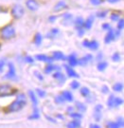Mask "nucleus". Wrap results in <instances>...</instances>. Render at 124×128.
I'll list each match as a JSON object with an SVG mask.
<instances>
[{
	"mask_svg": "<svg viewBox=\"0 0 124 128\" xmlns=\"http://www.w3.org/2000/svg\"><path fill=\"white\" fill-rule=\"evenodd\" d=\"M25 61H26L28 64H33V63H34V59L32 58L31 56H29V55H27V56L25 57Z\"/></svg>",
	"mask_w": 124,
	"mask_h": 128,
	"instance_id": "42",
	"label": "nucleus"
},
{
	"mask_svg": "<svg viewBox=\"0 0 124 128\" xmlns=\"http://www.w3.org/2000/svg\"><path fill=\"white\" fill-rule=\"evenodd\" d=\"M113 90L115 92H121L123 90V84L121 82H117L113 86Z\"/></svg>",
	"mask_w": 124,
	"mask_h": 128,
	"instance_id": "28",
	"label": "nucleus"
},
{
	"mask_svg": "<svg viewBox=\"0 0 124 128\" xmlns=\"http://www.w3.org/2000/svg\"><path fill=\"white\" fill-rule=\"evenodd\" d=\"M46 120H49V122H53V124H55V122H56V120L52 119L51 117H48V116H46Z\"/></svg>",
	"mask_w": 124,
	"mask_h": 128,
	"instance_id": "53",
	"label": "nucleus"
},
{
	"mask_svg": "<svg viewBox=\"0 0 124 128\" xmlns=\"http://www.w3.org/2000/svg\"><path fill=\"white\" fill-rule=\"evenodd\" d=\"M67 127H81V122H80V120H75L74 119V120H72L71 122H69L67 125H66Z\"/></svg>",
	"mask_w": 124,
	"mask_h": 128,
	"instance_id": "26",
	"label": "nucleus"
},
{
	"mask_svg": "<svg viewBox=\"0 0 124 128\" xmlns=\"http://www.w3.org/2000/svg\"><path fill=\"white\" fill-rule=\"evenodd\" d=\"M53 78L54 79H56L57 81H59L60 82V84H64V82H65V76H64V74L61 72L60 70H58V71H56L55 73L53 74Z\"/></svg>",
	"mask_w": 124,
	"mask_h": 128,
	"instance_id": "15",
	"label": "nucleus"
},
{
	"mask_svg": "<svg viewBox=\"0 0 124 128\" xmlns=\"http://www.w3.org/2000/svg\"><path fill=\"white\" fill-rule=\"evenodd\" d=\"M42 41H43V36H42V34L39 33V32H37L36 34H35V36H34V44H35L36 46H40L42 44Z\"/></svg>",
	"mask_w": 124,
	"mask_h": 128,
	"instance_id": "24",
	"label": "nucleus"
},
{
	"mask_svg": "<svg viewBox=\"0 0 124 128\" xmlns=\"http://www.w3.org/2000/svg\"><path fill=\"white\" fill-rule=\"evenodd\" d=\"M0 32H1V37L3 39H6V40H9V39L13 38V37H15V34H16L15 30L11 25H8V26L4 27Z\"/></svg>",
	"mask_w": 124,
	"mask_h": 128,
	"instance_id": "2",
	"label": "nucleus"
},
{
	"mask_svg": "<svg viewBox=\"0 0 124 128\" xmlns=\"http://www.w3.org/2000/svg\"><path fill=\"white\" fill-rule=\"evenodd\" d=\"M64 68L66 69V73L68 75V77L70 78H79V74L72 68V66H67V64H65L64 66Z\"/></svg>",
	"mask_w": 124,
	"mask_h": 128,
	"instance_id": "12",
	"label": "nucleus"
},
{
	"mask_svg": "<svg viewBox=\"0 0 124 128\" xmlns=\"http://www.w3.org/2000/svg\"><path fill=\"white\" fill-rule=\"evenodd\" d=\"M62 96L64 97V101H66V102H73V100H74L72 93H71V92H69V91L62 92Z\"/></svg>",
	"mask_w": 124,
	"mask_h": 128,
	"instance_id": "19",
	"label": "nucleus"
},
{
	"mask_svg": "<svg viewBox=\"0 0 124 128\" xmlns=\"http://www.w3.org/2000/svg\"><path fill=\"white\" fill-rule=\"evenodd\" d=\"M110 18L112 21H115V22H117V21H119L120 20V15L118 14H115V12H113V14H110Z\"/></svg>",
	"mask_w": 124,
	"mask_h": 128,
	"instance_id": "37",
	"label": "nucleus"
},
{
	"mask_svg": "<svg viewBox=\"0 0 124 128\" xmlns=\"http://www.w3.org/2000/svg\"><path fill=\"white\" fill-rule=\"evenodd\" d=\"M36 93L38 94V96L41 97V98H45L46 96V92L45 90H42L40 88H37L36 89Z\"/></svg>",
	"mask_w": 124,
	"mask_h": 128,
	"instance_id": "35",
	"label": "nucleus"
},
{
	"mask_svg": "<svg viewBox=\"0 0 124 128\" xmlns=\"http://www.w3.org/2000/svg\"><path fill=\"white\" fill-rule=\"evenodd\" d=\"M59 28H51L49 32L46 34V37L47 38H50V39H53V38H55L58 34H59Z\"/></svg>",
	"mask_w": 124,
	"mask_h": 128,
	"instance_id": "18",
	"label": "nucleus"
},
{
	"mask_svg": "<svg viewBox=\"0 0 124 128\" xmlns=\"http://www.w3.org/2000/svg\"><path fill=\"white\" fill-rule=\"evenodd\" d=\"M94 20H95V17L91 15V16H89L85 21H84V24H83V28H85V30H90L93 26V23H94Z\"/></svg>",
	"mask_w": 124,
	"mask_h": 128,
	"instance_id": "14",
	"label": "nucleus"
},
{
	"mask_svg": "<svg viewBox=\"0 0 124 128\" xmlns=\"http://www.w3.org/2000/svg\"><path fill=\"white\" fill-rule=\"evenodd\" d=\"M84 34V30H83V28H78V35L80 37H82Z\"/></svg>",
	"mask_w": 124,
	"mask_h": 128,
	"instance_id": "48",
	"label": "nucleus"
},
{
	"mask_svg": "<svg viewBox=\"0 0 124 128\" xmlns=\"http://www.w3.org/2000/svg\"><path fill=\"white\" fill-rule=\"evenodd\" d=\"M107 14H108L107 10H101V12H97V17H99V18H104V17H106Z\"/></svg>",
	"mask_w": 124,
	"mask_h": 128,
	"instance_id": "33",
	"label": "nucleus"
},
{
	"mask_svg": "<svg viewBox=\"0 0 124 128\" xmlns=\"http://www.w3.org/2000/svg\"><path fill=\"white\" fill-rule=\"evenodd\" d=\"M101 91H102V93H104V94H107V93L109 92V88H108L107 86H102V87H101Z\"/></svg>",
	"mask_w": 124,
	"mask_h": 128,
	"instance_id": "45",
	"label": "nucleus"
},
{
	"mask_svg": "<svg viewBox=\"0 0 124 128\" xmlns=\"http://www.w3.org/2000/svg\"><path fill=\"white\" fill-rule=\"evenodd\" d=\"M34 76H36V77L38 78V80H40V81H43V80H44L43 75H42L40 72H38V71H35V72H34Z\"/></svg>",
	"mask_w": 124,
	"mask_h": 128,
	"instance_id": "44",
	"label": "nucleus"
},
{
	"mask_svg": "<svg viewBox=\"0 0 124 128\" xmlns=\"http://www.w3.org/2000/svg\"><path fill=\"white\" fill-rule=\"evenodd\" d=\"M80 93H81V95L83 97H86V98H87L88 96H90V89L86 86H83L81 88Z\"/></svg>",
	"mask_w": 124,
	"mask_h": 128,
	"instance_id": "25",
	"label": "nucleus"
},
{
	"mask_svg": "<svg viewBox=\"0 0 124 128\" xmlns=\"http://www.w3.org/2000/svg\"><path fill=\"white\" fill-rule=\"evenodd\" d=\"M75 27L78 30V28H83V24H84V20H83V17H77V18L75 19Z\"/></svg>",
	"mask_w": 124,
	"mask_h": 128,
	"instance_id": "20",
	"label": "nucleus"
},
{
	"mask_svg": "<svg viewBox=\"0 0 124 128\" xmlns=\"http://www.w3.org/2000/svg\"><path fill=\"white\" fill-rule=\"evenodd\" d=\"M75 106L80 112H85L86 111V105L84 104L83 102H76Z\"/></svg>",
	"mask_w": 124,
	"mask_h": 128,
	"instance_id": "21",
	"label": "nucleus"
},
{
	"mask_svg": "<svg viewBox=\"0 0 124 128\" xmlns=\"http://www.w3.org/2000/svg\"><path fill=\"white\" fill-rule=\"evenodd\" d=\"M56 19H57V16H54V15H52V16H49V18H48V21H49V22H54Z\"/></svg>",
	"mask_w": 124,
	"mask_h": 128,
	"instance_id": "52",
	"label": "nucleus"
},
{
	"mask_svg": "<svg viewBox=\"0 0 124 128\" xmlns=\"http://www.w3.org/2000/svg\"><path fill=\"white\" fill-rule=\"evenodd\" d=\"M5 61L4 60H0V72H2V70H3V68H4L5 66Z\"/></svg>",
	"mask_w": 124,
	"mask_h": 128,
	"instance_id": "47",
	"label": "nucleus"
},
{
	"mask_svg": "<svg viewBox=\"0 0 124 128\" xmlns=\"http://www.w3.org/2000/svg\"><path fill=\"white\" fill-rule=\"evenodd\" d=\"M52 58L56 61H61V60H66V57L64 55L62 51H54L52 53Z\"/></svg>",
	"mask_w": 124,
	"mask_h": 128,
	"instance_id": "17",
	"label": "nucleus"
},
{
	"mask_svg": "<svg viewBox=\"0 0 124 128\" xmlns=\"http://www.w3.org/2000/svg\"><path fill=\"white\" fill-rule=\"evenodd\" d=\"M120 0H106V2H108V3H111V4H115V3H118V2H120Z\"/></svg>",
	"mask_w": 124,
	"mask_h": 128,
	"instance_id": "54",
	"label": "nucleus"
},
{
	"mask_svg": "<svg viewBox=\"0 0 124 128\" xmlns=\"http://www.w3.org/2000/svg\"><path fill=\"white\" fill-rule=\"evenodd\" d=\"M58 70H61L60 66H54V64H48L46 68H45V73L49 74V73H51V72H53V71H58Z\"/></svg>",
	"mask_w": 124,
	"mask_h": 128,
	"instance_id": "13",
	"label": "nucleus"
},
{
	"mask_svg": "<svg viewBox=\"0 0 124 128\" xmlns=\"http://www.w3.org/2000/svg\"><path fill=\"white\" fill-rule=\"evenodd\" d=\"M67 61H68V66H78V59H77V57H76V55L75 54H71L68 56V58H66Z\"/></svg>",
	"mask_w": 124,
	"mask_h": 128,
	"instance_id": "16",
	"label": "nucleus"
},
{
	"mask_svg": "<svg viewBox=\"0 0 124 128\" xmlns=\"http://www.w3.org/2000/svg\"><path fill=\"white\" fill-rule=\"evenodd\" d=\"M112 60L114 61V62H119L120 60V55L119 52H116V53H114L113 54V56H112Z\"/></svg>",
	"mask_w": 124,
	"mask_h": 128,
	"instance_id": "41",
	"label": "nucleus"
},
{
	"mask_svg": "<svg viewBox=\"0 0 124 128\" xmlns=\"http://www.w3.org/2000/svg\"><path fill=\"white\" fill-rule=\"evenodd\" d=\"M64 97L62 96V95H59V96L55 97V102L56 104H64Z\"/></svg>",
	"mask_w": 124,
	"mask_h": 128,
	"instance_id": "31",
	"label": "nucleus"
},
{
	"mask_svg": "<svg viewBox=\"0 0 124 128\" xmlns=\"http://www.w3.org/2000/svg\"><path fill=\"white\" fill-rule=\"evenodd\" d=\"M124 28V20L123 19H120L119 23H118V30H122Z\"/></svg>",
	"mask_w": 124,
	"mask_h": 128,
	"instance_id": "40",
	"label": "nucleus"
},
{
	"mask_svg": "<svg viewBox=\"0 0 124 128\" xmlns=\"http://www.w3.org/2000/svg\"><path fill=\"white\" fill-rule=\"evenodd\" d=\"M74 111V107H71V106H69V107H67V109H66V113L67 114H70L71 112H73Z\"/></svg>",
	"mask_w": 124,
	"mask_h": 128,
	"instance_id": "51",
	"label": "nucleus"
},
{
	"mask_svg": "<svg viewBox=\"0 0 124 128\" xmlns=\"http://www.w3.org/2000/svg\"><path fill=\"white\" fill-rule=\"evenodd\" d=\"M102 115V113L101 112H99V111H95L94 112V118H95V120H96L97 122H100L101 120V116Z\"/></svg>",
	"mask_w": 124,
	"mask_h": 128,
	"instance_id": "36",
	"label": "nucleus"
},
{
	"mask_svg": "<svg viewBox=\"0 0 124 128\" xmlns=\"http://www.w3.org/2000/svg\"><path fill=\"white\" fill-rule=\"evenodd\" d=\"M25 14V10L24 8L19 4H15L11 9V15L14 19H20L23 17Z\"/></svg>",
	"mask_w": 124,
	"mask_h": 128,
	"instance_id": "3",
	"label": "nucleus"
},
{
	"mask_svg": "<svg viewBox=\"0 0 124 128\" xmlns=\"http://www.w3.org/2000/svg\"><path fill=\"white\" fill-rule=\"evenodd\" d=\"M9 66V71L8 73L5 75V79H9V80H13L16 78V71H15V68L12 63H9L8 64Z\"/></svg>",
	"mask_w": 124,
	"mask_h": 128,
	"instance_id": "4",
	"label": "nucleus"
},
{
	"mask_svg": "<svg viewBox=\"0 0 124 128\" xmlns=\"http://www.w3.org/2000/svg\"><path fill=\"white\" fill-rule=\"evenodd\" d=\"M89 1L93 6H100L104 2V0H89Z\"/></svg>",
	"mask_w": 124,
	"mask_h": 128,
	"instance_id": "39",
	"label": "nucleus"
},
{
	"mask_svg": "<svg viewBox=\"0 0 124 128\" xmlns=\"http://www.w3.org/2000/svg\"><path fill=\"white\" fill-rule=\"evenodd\" d=\"M110 28H111L110 25H109V24H107V23H105V24H103V25H102V30H108Z\"/></svg>",
	"mask_w": 124,
	"mask_h": 128,
	"instance_id": "49",
	"label": "nucleus"
},
{
	"mask_svg": "<svg viewBox=\"0 0 124 128\" xmlns=\"http://www.w3.org/2000/svg\"><path fill=\"white\" fill-rule=\"evenodd\" d=\"M10 91H11V86L9 84H0V97L13 95V93H9Z\"/></svg>",
	"mask_w": 124,
	"mask_h": 128,
	"instance_id": "6",
	"label": "nucleus"
},
{
	"mask_svg": "<svg viewBox=\"0 0 124 128\" xmlns=\"http://www.w3.org/2000/svg\"><path fill=\"white\" fill-rule=\"evenodd\" d=\"M83 46L84 48H87L91 50H97L98 48H99V43L96 40H92V41H89V40H84L83 42Z\"/></svg>",
	"mask_w": 124,
	"mask_h": 128,
	"instance_id": "5",
	"label": "nucleus"
},
{
	"mask_svg": "<svg viewBox=\"0 0 124 128\" xmlns=\"http://www.w3.org/2000/svg\"><path fill=\"white\" fill-rule=\"evenodd\" d=\"M80 82L78 81H72L71 84H70V87L72 88V89H78L79 87H80Z\"/></svg>",
	"mask_w": 124,
	"mask_h": 128,
	"instance_id": "34",
	"label": "nucleus"
},
{
	"mask_svg": "<svg viewBox=\"0 0 124 128\" xmlns=\"http://www.w3.org/2000/svg\"><path fill=\"white\" fill-rule=\"evenodd\" d=\"M101 57H102V53H100V54H99V56L97 57V59H98V60H101Z\"/></svg>",
	"mask_w": 124,
	"mask_h": 128,
	"instance_id": "57",
	"label": "nucleus"
},
{
	"mask_svg": "<svg viewBox=\"0 0 124 128\" xmlns=\"http://www.w3.org/2000/svg\"><path fill=\"white\" fill-rule=\"evenodd\" d=\"M107 127H110V128H119L120 127V124H118V122H109V124H107Z\"/></svg>",
	"mask_w": 124,
	"mask_h": 128,
	"instance_id": "43",
	"label": "nucleus"
},
{
	"mask_svg": "<svg viewBox=\"0 0 124 128\" xmlns=\"http://www.w3.org/2000/svg\"><path fill=\"white\" fill-rule=\"evenodd\" d=\"M0 12H3V9L1 7H0Z\"/></svg>",
	"mask_w": 124,
	"mask_h": 128,
	"instance_id": "58",
	"label": "nucleus"
},
{
	"mask_svg": "<svg viewBox=\"0 0 124 128\" xmlns=\"http://www.w3.org/2000/svg\"><path fill=\"white\" fill-rule=\"evenodd\" d=\"M115 98L116 97L114 95H110V97L108 98V101H107L108 107H110V108H114L115 107Z\"/></svg>",
	"mask_w": 124,
	"mask_h": 128,
	"instance_id": "27",
	"label": "nucleus"
},
{
	"mask_svg": "<svg viewBox=\"0 0 124 128\" xmlns=\"http://www.w3.org/2000/svg\"><path fill=\"white\" fill-rule=\"evenodd\" d=\"M28 96L30 98V100H31L33 105L36 106V105L38 104V100H37V97H36V95H35V93L33 91H31V90H29V91H28Z\"/></svg>",
	"mask_w": 124,
	"mask_h": 128,
	"instance_id": "23",
	"label": "nucleus"
},
{
	"mask_svg": "<svg viewBox=\"0 0 124 128\" xmlns=\"http://www.w3.org/2000/svg\"><path fill=\"white\" fill-rule=\"evenodd\" d=\"M39 118H40V114H39V112H38V109L35 107L33 114L30 115V116L28 117V120H37V119H39Z\"/></svg>",
	"mask_w": 124,
	"mask_h": 128,
	"instance_id": "29",
	"label": "nucleus"
},
{
	"mask_svg": "<svg viewBox=\"0 0 124 128\" xmlns=\"http://www.w3.org/2000/svg\"><path fill=\"white\" fill-rule=\"evenodd\" d=\"M67 8H68V6H67V4H66L65 1H59V2L54 6L53 12H61V10L67 9Z\"/></svg>",
	"mask_w": 124,
	"mask_h": 128,
	"instance_id": "9",
	"label": "nucleus"
},
{
	"mask_svg": "<svg viewBox=\"0 0 124 128\" xmlns=\"http://www.w3.org/2000/svg\"><path fill=\"white\" fill-rule=\"evenodd\" d=\"M117 122L120 124V127H122V126H123V119H122V118H119V120H118V122Z\"/></svg>",
	"mask_w": 124,
	"mask_h": 128,
	"instance_id": "50",
	"label": "nucleus"
},
{
	"mask_svg": "<svg viewBox=\"0 0 124 128\" xmlns=\"http://www.w3.org/2000/svg\"><path fill=\"white\" fill-rule=\"evenodd\" d=\"M64 19L65 23H70L73 19V15L71 14H64Z\"/></svg>",
	"mask_w": 124,
	"mask_h": 128,
	"instance_id": "30",
	"label": "nucleus"
},
{
	"mask_svg": "<svg viewBox=\"0 0 124 128\" xmlns=\"http://www.w3.org/2000/svg\"><path fill=\"white\" fill-rule=\"evenodd\" d=\"M26 6L31 12H36V10H38L39 7H40V5H39V3L37 2L36 0H27Z\"/></svg>",
	"mask_w": 124,
	"mask_h": 128,
	"instance_id": "7",
	"label": "nucleus"
},
{
	"mask_svg": "<svg viewBox=\"0 0 124 128\" xmlns=\"http://www.w3.org/2000/svg\"><path fill=\"white\" fill-rule=\"evenodd\" d=\"M115 32L112 30V28H110L109 30H108V32H107V34H106L105 38H104V43L105 44H109L111 42H113L115 40Z\"/></svg>",
	"mask_w": 124,
	"mask_h": 128,
	"instance_id": "11",
	"label": "nucleus"
},
{
	"mask_svg": "<svg viewBox=\"0 0 124 128\" xmlns=\"http://www.w3.org/2000/svg\"><path fill=\"white\" fill-rule=\"evenodd\" d=\"M69 116L71 117V118H73V119L75 120H81L82 118H83V116H82V114H80V113H75V112H71L70 114H69Z\"/></svg>",
	"mask_w": 124,
	"mask_h": 128,
	"instance_id": "32",
	"label": "nucleus"
},
{
	"mask_svg": "<svg viewBox=\"0 0 124 128\" xmlns=\"http://www.w3.org/2000/svg\"><path fill=\"white\" fill-rule=\"evenodd\" d=\"M57 118H59L60 120H64V117H63V115H61V114L57 115Z\"/></svg>",
	"mask_w": 124,
	"mask_h": 128,
	"instance_id": "56",
	"label": "nucleus"
},
{
	"mask_svg": "<svg viewBox=\"0 0 124 128\" xmlns=\"http://www.w3.org/2000/svg\"><path fill=\"white\" fill-rule=\"evenodd\" d=\"M90 127L91 128H100L101 126L98 125V124H90Z\"/></svg>",
	"mask_w": 124,
	"mask_h": 128,
	"instance_id": "55",
	"label": "nucleus"
},
{
	"mask_svg": "<svg viewBox=\"0 0 124 128\" xmlns=\"http://www.w3.org/2000/svg\"><path fill=\"white\" fill-rule=\"evenodd\" d=\"M102 108H103L102 104H97L96 106H95V111H99V112H101V111H102Z\"/></svg>",
	"mask_w": 124,
	"mask_h": 128,
	"instance_id": "46",
	"label": "nucleus"
},
{
	"mask_svg": "<svg viewBox=\"0 0 124 128\" xmlns=\"http://www.w3.org/2000/svg\"><path fill=\"white\" fill-rule=\"evenodd\" d=\"M123 104V100L121 98H115V107H119L120 105H121Z\"/></svg>",
	"mask_w": 124,
	"mask_h": 128,
	"instance_id": "38",
	"label": "nucleus"
},
{
	"mask_svg": "<svg viewBox=\"0 0 124 128\" xmlns=\"http://www.w3.org/2000/svg\"><path fill=\"white\" fill-rule=\"evenodd\" d=\"M93 59V56L91 54H87L86 56H83L82 58L78 59V64L81 66H85L86 64Z\"/></svg>",
	"mask_w": 124,
	"mask_h": 128,
	"instance_id": "8",
	"label": "nucleus"
},
{
	"mask_svg": "<svg viewBox=\"0 0 124 128\" xmlns=\"http://www.w3.org/2000/svg\"><path fill=\"white\" fill-rule=\"evenodd\" d=\"M35 58H36L38 61H42V62H45V63H47V64H52V62L54 61L53 58H52V56L49 57V56L45 55V54H37L36 56H35Z\"/></svg>",
	"mask_w": 124,
	"mask_h": 128,
	"instance_id": "10",
	"label": "nucleus"
},
{
	"mask_svg": "<svg viewBox=\"0 0 124 128\" xmlns=\"http://www.w3.org/2000/svg\"><path fill=\"white\" fill-rule=\"evenodd\" d=\"M107 66H108V63L107 62H105V61H100L98 66H97V68L100 71H103V70H105L107 68Z\"/></svg>",
	"mask_w": 124,
	"mask_h": 128,
	"instance_id": "22",
	"label": "nucleus"
},
{
	"mask_svg": "<svg viewBox=\"0 0 124 128\" xmlns=\"http://www.w3.org/2000/svg\"><path fill=\"white\" fill-rule=\"evenodd\" d=\"M26 104H27L26 95L23 94V93H20L17 96V99L13 102H11V104H9L8 108H9V112H18V111L23 109L24 107L26 106Z\"/></svg>",
	"mask_w": 124,
	"mask_h": 128,
	"instance_id": "1",
	"label": "nucleus"
}]
</instances>
